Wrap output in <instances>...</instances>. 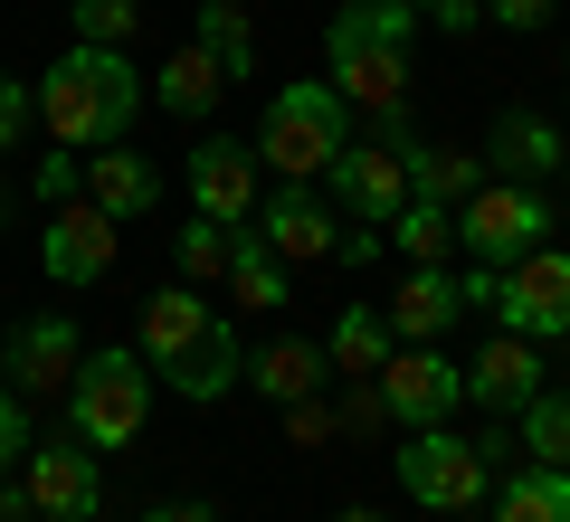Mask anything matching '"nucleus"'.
I'll list each match as a JSON object with an SVG mask.
<instances>
[{
	"label": "nucleus",
	"instance_id": "nucleus-1",
	"mask_svg": "<svg viewBox=\"0 0 570 522\" xmlns=\"http://www.w3.org/2000/svg\"><path fill=\"white\" fill-rule=\"evenodd\" d=\"M409 39H419V10L409 0H343L324 20V77L352 115L390 124L409 115Z\"/></svg>",
	"mask_w": 570,
	"mask_h": 522
},
{
	"label": "nucleus",
	"instance_id": "nucleus-2",
	"mask_svg": "<svg viewBox=\"0 0 570 522\" xmlns=\"http://www.w3.org/2000/svg\"><path fill=\"white\" fill-rule=\"evenodd\" d=\"M29 96H39V124L67 142V152H105V142H124L134 115H142V67L124 58V48L67 39V58H48Z\"/></svg>",
	"mask_w": 570,
	"mask_h": 522
},
{
	"label": "nucleus",
	"instance_id": "nucleus-3",
	"mask_svg": "<svg viewBox=\"0 0 570 522\" xmlns=\"http://www.w3.org/2000/svg\"><path fill=\"white\" fill-rule=\"evenodd\" d=\"M67 437H86L96 456H115V446L142 437V418H153V362H142L134 342H96L77 371H67Z\"/></svg>",
	"mask_w": 570,
	"mask_h": 522
},
{
	"label": "nucleus",
	"instance_id": "nucleus-4",
	"mask_svg": "<svg viewBox=\"0 0 570 522\" xmlns=\"http://www.w3.org/2000/svg\"><path fill=\"white\" fill-rule=\"evenodd\" d=\"M456 304H485L504 333H523V342H570V247H532V257H513V266H466L456 276Z\"/></svg>",
	"mask_w": 570,
	"mask_h": 522
},
{
	"label": "nucleus",
	"instance_id": "nucleus-5",
	"mask_svg": "<svg viewBox=\"0 0 570 522\" xmlns=\"http://www.w3.org/2000/svg\"><path fill=\"white\" fill-rule=\"evenodd\" d=\"M343 142H352V105L333 96V77H295L257 115V171H276V181H324Z\"/></svg>",
	"mask_w": 570,
	"mask_h": 522
},
{
	"label": "nucleus",
	"instance_id": "nucleus-6",
	"mask_svg": "<svg viewBox=\"0 0 570 522\" xmlns=\"http://www.w3.org/2000/svg\"><path fill=\"white\" fill-rule=\"evenodd\" d=\"M448 219H456L466 266H513V257H532V247H551V190L542 181H494L485 171Z\"/></svg>",
	"mask_w": 570,
	"mask_h": 522
},
{
	"label": "nucleus",
	"instance_id": "nucleus-7",
	"mask_svg": "<svg viewBox=\"0 0 570 522\" xmlns=\"http://www.w3.org/2000/svg\"><path fill=\"white\" fill-rule=\"evenodd\" d=\"M400 494L419 503V513H475V503L494 494V456L475 437H456V427H400Z\"/></svg>",
	"mask_w": 570,
	"mask_h": 522
},
{
	"label": "nucleus",
	"instance_id": "nucleus-8",
	"mask_svg": "<svg viewBox=\"0 0 570 522\" xmlns=\"http://www.w3.org/2000/svg\"><path fill=\"white\" fill-rule=\"evenodd\" d=\"M371 390H381V418H400V427H448L466 408V371L438 342H390V362L371 371Z\"/></svg>",
	"mask_w": 570,
	"mask_h": 522
},
{
	"label": "nucleus",
	"instance_id": "nucleus-9",
	"mask_svg": "<svg viewBox=\"0 0 570 522\" xmlns=\"http://www.w3.org/2000/svg\"><path fill=\"white\" fill-rule=\"evenodd\" d=\"M20 494H29V513L39 522H96L105 513V465H96V446L86 437H29V456H20Z\"/></svg>",
	"mask_w": 570,
	"mask_h": 522
},
{
	"label": "nucleus",
	"instance_id": "nucleus-10",
	"mask_svg": "<svg viewBox=\"0 0 570 522\" xmlns=\"http://www.w3.org/2000/svg\"><path fill=\"white\" fill-rule=\"evenodd\" d=\"M400 152H409V142H390V134L343 142V152H333V171H324V181H333V200H343L362 228H390V209L409 200V161H400Z\"/></svg>",
	"mask_w": 570,
	"mask_h": 522
},
{
	"label": "nucleus",
	"instance_id": "nucleus-11",
	"mask_svg": "<svg viewBox=\"0 0 570 522\" xmlns=\"http://www.w3.org/2000/svg\"><path fill=\"white\" fill-rule=\"evenodd\" d=\"M247 228H257V238L276 247L285 266H324L333 238H343V219L324 209V190H314V181H276V190H257V219H247Z\"/></svg>",
	"mask_w": 570,
	"mask_h": 522
},
{
	"label": "nucleus",
	"instance_id": "nucleus-12",
	"mask_svg": "<svg viewBox=\"0 0 570 522\" xmlns=\"http://www.w3.org/2000/svg\"><path fill=\"white\" fill-rule=\"evenodd\" d=\"M115 219H105L96 200H67V209H48V228H39V266L58 285H105L115 276Z\"/></svg>",
	"mask_w": 570,
	"mask_h": 522
},
{
	"label": "nucleus",
	"instance_id": "nucleus-13",
	"mask_svg": "<svg viewBox=\"0 0 570 522\" xmlns=\"http://www.w3.org/2000/svg\"><path fill=\"white\" fill-rule=\"evenodd\" d=\"M86 362V333L77 314H29L20 333L0 342V381L20 390V400H39V390H67V371Z\"/></svg>",
	"mask_w": 570,
	"mask_h": 522
},
{
	"label": "nucleus",
	"instance_id": "nucleus-14",
	"mask_svg": "<svg viewBox=\"0 0 570 522\" xmlns=\"http://www.w3.org/2000/svg\"><path fill=\"white\" fill-rule=\"evenodd\" d=\"M561 152H570V134L542 115V105H504V115L485 124V171L494 181H561Z\"/></svg>",
	"mask_w": 570,
	"mask_h": 522
},
{
	"label": "nucleus",
	"instance_id": "nucleus-15",
	"mask_svg": "<svg viewBox=\"0 0 570 522\" xmlns=\"http://www.w3.org/2000/svg\"><path fill=\"white\" fill-rule=\"evenodd\" d=\"M456 371H466V400L494 408V418H513L532 390H551V352H542V342H523V333L475 342V362H456Z\"/></svg>",
	"mask_w": 570,
	"mask_h": 522
},
{
	"label": "nucleus",
	"instance_id": "nucleus-16",
	"mask_svg": "<svg viewBox=\"0 0 570 522\" xmlns=\"http://www.w3.org/2000/svg\"><path fill=\"white\" fill-rule=\"evenodd\" d=\"M190 209L219 228H247L257 219V152H247L238 134H209L200 152H190Z\"/></svg>",
	"mask_w": 570,
	"mask_h": 522
},
{
	"label": "nucleus",
	"instance_id": "nucleus-17",
	"mask_svg": "<svg viewBox=\"0 0 570 522\" xmlns=\"http://www.w3.org/2000/svg\"><path fill=\"white\" fill-rule=\"evenodd\" d=\"M209 323H219V304H209L200 285H181V276H171V285H153V295H142V314H134V352H142L153 371H171V362L190 352V342L209 333Z\"/></svg>",
	"mask_w": 570,
	"mask_h": 522
},
{
	"label": "nucleus",
	"instance_id": "nucleus-18",
	"mask_svg": "<svg viewBox=\"0 0 570 522\" xmlns=\"http://www.w3.org/2000/svg\"><path fill=\"white\" fill-rule=\"evenodd\" d=\"M77 200H96L115 228H124V219H153V209H163V171H153L142 152H124V142H105V152H86Z\"/></svg>",
	"mask_w": 570,
	"mask_h": 522
},
{
	"label": "nucleus",
	"instance_id": "nucleus-19",
	"mask_svg": "<svg viewBox=\"0 0 570 522\" xmlns=\"http://www.w3.org/2000/svg\"><path fill=\"white\" fill-rule=\"evenodd\" d=\"M324 381H333V362H324V342H257L247 352V371H238V390H257V400H276V408H295V400H324Z\"/></svg>",
	"mask_w": 570,
	"mask_h": 522
},
{
	"label": "nucleus",
	"instance_id": "nucleus-20",
	"mask_svg": "<svg viewBox=\"0 0 570 522\" xmlns=\"http://www.w3.org/2000/svg\"><path fill=\"white\" fill-rule=\"evenodd\" d=\"M381 314H390V342H448L456 323H466V304H456V276H448V266H409L400 295H390Z\"/></svg>",
	"mask_w": 570,
	"mask_h": 522
},
{
	"label": "nucleus",
	"instance_id": "nucleus-21",
	"mask_svg": "<svg viewBox=\"0 0 570 522\" xmlns=\"http://www.w3.org/2000/svg\"><path fill=\"white\" fill-rule=\"evenodd\" d=\"M238 371H247V342H238V323L219 314V323H209V333L181 352V362L163 371V381H171V400H190V408H219L228 390H238Z\"/></svg>",
	"mask_w": 570,
	"mask_h": 522
},
{
	"label": "nucleus",
	"instance_id": "nucleus-22",
	"mask_svg": "<svg viewBox=\"0 0 570 522\" xmlns=\"http://www.w3.org/2000/svg\"><path fill=\"white\" fill-rule=\"evenodd\" d=\"M142 96L163 105V115H181V124H209V115H219V96H228V77H219V58L190 39V48H171V58L142 77Z\"/></svg>",
	"mask_w": 570,
	"mask_h": 522
},
{
	"label": "nucleus",
	"instance_id": "nucleus-23",
	"mask_svg": "<svg viewBox=\"0 0 570 522\" xmlns=\"http://www.w3.org/2000/svg\"><path fill=\"white\" fill-rule=\"evenodd\" d=\"M409 200H438V209H456L475 181H485V152H466V142H409Z\"/></svg>",
	"mask_w": 570,
	"mask_h": 522
},
{
	"label": "nucleus",
	"instance_id": "nucleus-24",
	"mask_svg": "<svg viewBox=\"0 0 570 522\" xmlns=\"http://www.w3.org/2000/svg\"><path fill=\"white\" fill-rule=\"evenodd\" d=\"M494 522H570V465H513L494 475Z\"/></svg>",
	"mask_w": 570,
	"mask_h": 522
},
{
	"label": "nucleus",
	"instance_id": "nucleus-25",
	"mask_svg": "<svg viewBox=\"0 0 570 522\" xmlns=\"http://www.w3.org/2000/svg\"><path fill=\"white\" fill-rule=\"evenodd\" d=\"M324 362H333V381H371L390 362V314L381 304H343L333 333H324Z\"/></svg>",
	"mask_w": 570,
	"mask_h": 522
},
{
	"label": "nucleus",
	"instance_id": "nucleus-26",
	"mask_svg": "<svg viewBox=\"0 0 570 522\" xmlns=\"http://www.w3.org/2000/svg\"><path fill=\"white\" fill-rule=\"evenodd\" d=\"M219 276H228V295H238L247 314H276L285 304V257L257 238V228H228V266Z\"/></svg>",
	"mask_w": 570,
	"mask_h": 522
},
{
	"label": "nucleus",
	"instance_id": "nucleus-27",
	"mask_svg": "<svg viewBox=\"0 0 570 522\" xmlns=\"http://www.w3.org/2000/svg\"><path fill=\"white\" fill-rule=\"evenodd\" d=\"M513 427H523V456L532 465H570V390H532L523 408H513Z\"/></svg>",
	"mask_w": 570,
	"mask_h": 522
},
{
	"label": "nucleus",
	"instance_id": "nucleus-28",
	"mask_svg": "<svg viewBox=\"0 0 570 522\" xmlns=\"http://www.w3.org/2000/svg\"><path fill=\"white\" fill-rule=\"evenodd\" d=\"M390 247H400L409 266H448V247H456V219L438 200H400L390 209Z\"/></svg>",
	"mask_w": 570,
	"mask_h": 522
},
{
	"label": "nucleus",
	"instance_id": "nucleus-29",
	"mask_svg": "<svg viewBox=\"0 0 570 522\" xmlns=\"http://www.w3.org/2000/svg\"><path fill=\"white\" fill-rule=\"evenodd\" d=\"M200 48L219 58V77H257V29L238 0H200Z\"/></svg>",
	"mask_w": 570,
	"mask_h": 522
},
{
	"label": "nucleus",
	"instance_id": "nucleus-30",
	"mask_svg": "<svg viewBox=\"0 0 570 522\" xmlns=\"http://www.w3.org/2000/svg\"><path fill=\"white\" fill-rule=\"evenodd\" d=\"M171 266H181V285H209V276H219V266H228V228L190 209V219L171 228Z\"/></svg>",
	"mask_w": 570,
	"mask_h": 522
},
{
	"label": "nucleus",
	"instance_id": "nucleus-31",
	"mask_svg": "<svg viewBox=\"0 0 570 522\" xmlns=\"http://www.w3.org/2000/svg\"><path fill=\"white\" fill-rule=\"evenodd\" d=\"M67 29H77L86 48H134L142 0H67Z\"/></svg>",
	"mask_w": 570,
	"mask_h": 522
},
{
	"label": "nucleus",
	"instance_id": "nucleus-32",
	"mask_svg": "<svg viewBox=\"0 0 570 522\" xmlns=\"http://www.w3.org/2000/svg\"><path fill=\"white\" fill-rule=\"evenodd\" d=\"M77 181H86V152H67V142H58V152H39V171H29V190H39L48 209L77 200Z\"/></svg>",
	"mask_w": 570,
	"mask_h": 522
},
{
	"label": "nucleus",
	"instance_id": "nucleus-33",
	"mask_svg": "<svg viewBox=\"0 0 570 522\" xmlns=\"http://www.w3.org/2000/svg\"><path fill=\"white\" fill-rule=\"evenodd\" d=\"M29 437H39V427H29V400H20V390H10V381H0V475H20Z\"/></svg>",
	"mask_w": 570,
	"mask_h": 522
},
{
	"label": "nucleus",
	"instance_id": "nucleus-34",
	"mask_svg": "<svg viewBox=\"0 0 570 522\" xmlns=\"http://www.w3.org/2000/svg\"><path fill=\"white\" fill-rule=\"evenodd\" d=\"M29 124H39V96H29L10 67H0V152H20L29 142Z\"/></svg>",
	"mask_w": 570,
	"mask_h": 522
},
{
	"label": "nucleus",
	"instance_id": "nucleus-35",
	"mask_svg": "<svg viewBox=\"0 0 570 522\" xmlns=\"http://www.w3.org/2000/svg\"><path fill=\"white\" fill-rule=\"evenodd\" d=\"M419 10V29H438V39H475V20H485V0H409Z\"/></svg>",
	"mask_w": 570,
	"mask_h": 522
},
{
	"label": "nucleus",
	"instance_id": "nucleus-36",
	"mask_svg": "<svg viewBox=\"0 0 570 522\" xmlns=\"http://www.w3.org/2000/svg\"><path fill=\"white\" fill-rule=\"evenodd\" d=\"M485 20L513 29V39H542V29H551V0H485Z\"/></svg>",
	"mask_w": 570,
	"mask_h": 522
},
{
	"label": "nucleus",
	"instance_id": "nucleus-37",
	"mask_svg": "<svg viewBox=\"0 0 570 522\" xmlns=\"http://www.w3.org/2000/svg\"><path fill=\"white\" fill-rule=\"evenodd\" d=\"M381 257H390V238H381V228H362V219L333 238V266H381Z\"/></svg>",
	"mask_w": 570,
	"mask_h": 522
},
{
	"label": "nucleus",
	"instance_id": "nucleus-38",
	"mask_svg": "<svg viewBox=\"0 0 570 522\" xmlns=\"http://www.w3.org/2000/svg\"><path fill=\"white\" fill-rule=\"evenodd\" d=\"M142 522H219V503H200V494H171V503H153Z\"/></svg>",
	"mask_w": 570,
	"mask_h": 522
},
{
	"label": "nucleus",
	"instance_id": "nucleus-39",
	"mask_svg": "<svg viewBox=\"0 0 570 522\" xmlns=\"http://www.w3.org/2000/svg\"><path fill=\"white\" fill-rule=\"evenodd\" d=\"M0 522H39V513H29V494H20V475H0Z\"/></svg>",
	"mask_w": 570,
	"mask_h": 522
},
{
	"label": "nucleus",
	"instance_id": "nucleus-40",
	"mask_svg": "<svg viewBox=\"0 0 570 522\" xmlns=\"http://www.w3.org/2000/svg\"><path fill=\"white\" fill-rule=\"evenodd\" d=\"M333 522H390V513H371V503H352V513H333Z\"/></svg>",
	"mask_w": 570,
	"mask_h": 522
},
{
	"label": "nucleus",
	"instance_id": "nucleus-41",
	"mask_svg": "<svg viewBox=\"0 0 570 522\" xmlns=\"http://www.w3.org/2000/svg\"><path fill=\"white\" fill-rule=\"evenodd\" d=\"M561 190H570V152H561Z\"/></svg>",
	"mask_w": 570,
	"mask_h": 522
},
{
	"label": "nucleus",
	"instance_id": "nucleus-42",
	"mask_svg": "<svg viewBox=\"0 0 570 522\" xmlns=\"http://www.w3.org/2000/svg\"><path fill=\"white\" fill-rule=\"evenodd\" d=\"M438 522H466V513H438Z\"/></svg>",
	"mask_w": 570,
	"mask_h": 522
}]
</instances>
